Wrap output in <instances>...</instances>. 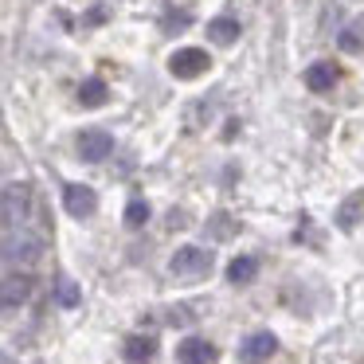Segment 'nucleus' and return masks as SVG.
<instances>
[{
  "instance_id": "f257e3e1",
  "label": "nucleus",
  "mask_w": 364,
  "mask_h": 364,
  "mask_svg": "<svg viewBox=\"0 0 364 364\" xmlns=\"http://www.w3.org/2000/svg\"><path fill=\"white\" fill-rule=\"evenodd\" d=\"M43 255V239L36 235L32 228H20V231H4V262H9V270H28L36 267Z\"/></svg>"
},
{
  "instance_id": "f03ea898",
  "label": "nucleus",
  "mask_w": 364,
  "mask_h": 364,
  "mask_svg": "<svg viewBox=\"0 0 364 364\" xmlns=\"http://www.w3.org/2000/svg\"><path fill=\"white\" fill-rule=\"evenodd\" d=\"M32 212H36V204H32V188H28V184H16V181H12L9 188H4V231H20V228H28Z\"/></svg>"
},
{
  "instance_id": "7ed1b4c3",
  "label": "nucleus",
  "mask_w": 364,
  "mask_h": 364,
  "mask_svg": "<svg viewBox=\"0 0 364 364\" xmlns=\"http://www.w3.org/2000/svg\"><path fill=\"white\" fill-rule=\"evenodd\" d=\"M208 270H212V251H204V247H181L168 259V274L173 278H204Z\"/></svg>"
},
{
  "instance_id": "20e7f679",
  "label": "nucleus",
  "mask_w": 364,
  "mask_h": 364,
  "mask_svg": "<svg viewBox=\"0 0 364 364\" xmlns=\"http://www.w3.org/2000/svg\"><path fill=\"white\" fill-rule=\"evenodd\" d=\"M208 67H212V59H208V51H200V48H181L173 59H168V71H173L176 79H200Z\"/></svg>"
},
{
  "instance_id": "39448f33",
  "label": "nucleus",
  "mask_w": 364,
  "mask_h": 364,
  "mask_svg": "<svg viewBox=\"0 0 364 364\" xmlns=\"http://www.w3.org/2000/svg\"><path fill=\"white\" fill-rule=\"evenodd\" d=\"M274 353H278V341H274V333H267V329L251 333V337L239 345V360L243 364H267Z\"/></svg>"
},
{
  "instance_id": "423d86ee",
  "label": "nucleus",
  "mask_w": 364,
  "mask_h": 364,
  "mask_svg": "<svg viewBox=\"0 0 364 364\" xmlns=\"http://www.w3.org/2000/svg\"><path fill=\"white\" fill-rule=\"evenodd\" d=\"M75 145H79V157L90 161V165H95V161H106L114 153V137L106 134V129H82Z\"/></svg>"
},
{
  "instance_id": "0eeeda50",
  "label": "nucleus",
  "mask_w": 364,
  "mask_h": 364,
  "mask_svg": "<svg viewBox=\"0 0 364 364\" xmlns=\"http://www.w3.org/2000/svg\"><path fill=\"white\" fill-rule=\"evenodd\" d=\"M63 208L75 215V220H87V215H95V208H98L95 188H87V184H67V188H63Z\"/></svg>"
},
{
  "instance_id": "6e6552de",
  "label": "nucleus",
  "mask_w": 364,
  "mask_h": 364,
  "mask_svg": "<svg viewBox=\"0 0 364 364\" xmlns=\"http://www.w3.org/2000/svg\"><path fill=\"white\" fill-rule=\"evenodd\" d=\"M28 298H32V274H28V270H9V274H4V306L16 309V306H24Z\"/></svg>"
},
{
  "instance_id": "1a4fd4ad",
  "label": "nucleus",
  "mask_w": 364,
  "mask_h": 364,
  "mask_svg": "<svg viewBox=\"0 0 364 364\" xmlns=\"http://www.w3.org/2000/svg\"><path fill=\"white\" fill-rule=\"evenodd\" d=\"M176 360L181 364H215V348L204 337H188L176 345Z\"/></svg>"
},
{
  "instance_id": "9d476101",
  "label": "nucleus",
  "mask_w": 364,
  "mask_h": 364,
  "mask_svg": "<svg viewBox=\"0 0 364 364\" xmlns=\"http://www.w3.org/2000/svg\"><path fill=\"white\" fill-rule=\"evenodd\" d=\"M360 220H364V188H356L353 196L341 200V208H337V228H341V231H353Z\"/></svg>"
},
{
  "instance_id": "9b49d317",
  "label": "nucleus",
  "mask_w": 364,
  "mask_h": 364,
  "mask_svg": "<svg viewBox=\"0 0 364 364\" xmlns=\"http://www.w3.org/2000/svg\"><path fill=\"white\" fill-rule=\"evenodd\" d=\"M333 82H337V67H333V63H309L306 67V87L314 90V95L333 90Z\"/></svg>"
},
{
  "instance_id": "f8f14e48",
  "label": "nucleus",
  "mask_w": 364,
  "mask_h": 364,
  "mask_svg": "<svg viewBox=\"0 0 364 364\" xmlns=\"http://www.w3.org/2000/svg\"><path fill=\"white\" fill-rule=\"evenodd\" d=\"M255 274H259V259H251V255H239V259H231V267H228V278L235 286H247V282H255Z\"/></svg>"
},
{
  "instance_id": "ddd939ff",
  "label": "nucleus",
  "mask_w": 364,
  "mask_h": 364,
  "mask_svg": "<svg viewBox=\"0 0 364 364\" xmlns=\"http://www.w3.org/2000/svg\"><path fill=\"white\" fill-rule=\"evenodd\" d=\"M208 40L220 43V48H228V43H235V40H239V24H235L231 16L212 20V24H208Z\"/></svg>"
},
{
  "instance_id": "4468645a",
  "label": "nucleus",
  "mask_w": 364,
  "mask_h": 364,
  "mask_svg": "<svg viewBox=\"0 0 364 364\" xmlns=\"http://www.w3.org/2000/svg\"><path fill=\"white\" fill-rule=\"evenodd\" d=\"M153 337H129L126 341V348H122V353H126V364H149L153 360Z\"/></svg>"
},
{
  "instance_id": "2eb2a0df",
  "label": "nucleus",
  "mask_w": 364,
  "mask_h": 364,
  "mask_svg": "<svg viewBox=\"0 0 364 364\" xmlns=\"http://www.w3.org/2000/svg\"><path fill=\"white\" fill-rule=\"evenodd\" d=\"M79 102L82 106H102L106 102V82L102 79H87L79 87Z\"/></svg>"
},
{
  "instance_id": "dca6fc26",
  "label": "nucleus",
  "mask_w": 364,
  "mask_h": 364,
  "mask_svg": "<svg viewBox=\"0 0 364 364\" xmlns=\"http://www.w3.org/2000/svg\"><path fill=\"white\" fill-rule=\"evenodd\" d=\"M208 231H212V239H231L235 235V220H231L228 212H215L212 220H208Z\"/></svg>"
},
{
  "instance_id": "f3484780",
  "label": "nucleus",
  "mask_w": 364,
  "mask_h": 364,
  "mask_svg": "<svg viewBox=\"0 0 364 364\" xmlns=\"http://www.w3.org/2000/svg\"><path fill=\"white\" fill-rule=\"evenodd\" d=\"M55 298H59V306H67V309L79 306V290H75L71 278H59V282H55Z\"/></svg>"
},
{
  "instance_id": "a211bd4d",
  "label": "nucleus",
  "mask_w": 364,
  "mask_h": 364,
  "mask_svg": "<svg viewBox=\"0 0 364 364\" xmlns=\"http://www.w3.org/2000/svg\"><path fill=\"white\" fill-rule=\"evenodd\" d=\"M145 220H149V204H145V200H134V204L126 208V228H141Z\"/></svg>"
}]
</instances>
